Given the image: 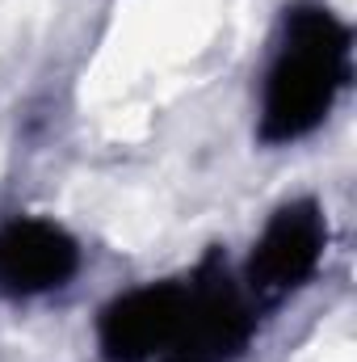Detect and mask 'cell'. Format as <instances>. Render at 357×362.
Masks as SVG:
<instances>
[{
    "label": "cell",
    "instance_id": "6da1fadb",
    "mask_svg": "<svg viewBox=\"0 0 357 362\" xmlns=\"http://www.w3.org/2000/svg\"><path fill=\"white\" fill-rule=\"evenodd\" d=\"M353 81V25L324 0L282 8L277 38L261 76L257 139L286 148L315 135Z\"/></svg>",
    "mask_w": 357,
    "mask_h": 362
},
{
    "label": "cell",
    "instance_id": "7a4b0ae2",
    "mask_svg": "<svg viewBox=\"0 0 357 362\" xmlns=\"http://www.w3.org/2000/svg\"><path fill=\"white\" fill-rule=\"evenodd\" d=\"M328 236L332 228H328V211L320 198L303 194V198H286L282 206H273V215L257 232L244 266L236 274L253 308L257 312L282 308L303 286H311V278L324 270Z\"/></svg>",
    "mask_w": 357,
    "mask_h": 362
},
{
    "label": "cell",
    "instance_id": "3957f363",
    "mask_svg": "<svg viewBox=\"0 0 357 362\" xmlns=\"http://www.w3.org/2000/svg\"><path fill=\"white\" fill-rule=\"evenodd\" d=\"M257 337V308L244 295L240 278L227 270L219 253H210L198 270H189V308L177 341L160 362H240Z\"/></svg>",
    "mask_w": 357,
    "mask_h": 362
},
{
    "label": "cell",
    "instance_id": "277c9868",
    "mask_svg": "<svg viewBox=\"0 0 357 362\" xmlns=\"http://www.w3.org/2000/svg\"><path fill=\"white\" fill-rule=\"evenodd\" d=\"M189 308V274L152 278L114 295L97 316V350L105 362H160L177 341Z\"/></svg>",
    "mask_w": 357,
    "mask_h": 362
},
{
    "label": "cell",
    "instance_id": "5b68a950",
    "mask_svg": "<svg viewBox=\"0 0 357 362\" xmlns=\"http://www.w3.org/2000/svg\"><path fill=\"white\" fill-rule=\"evenodd\" d=\"M85 266L80 240L47 215L0 219V299H42L63 286Z\"/></svg>",
    "mask_w": 357,
    "mask_h": 362
}]
</instances>
